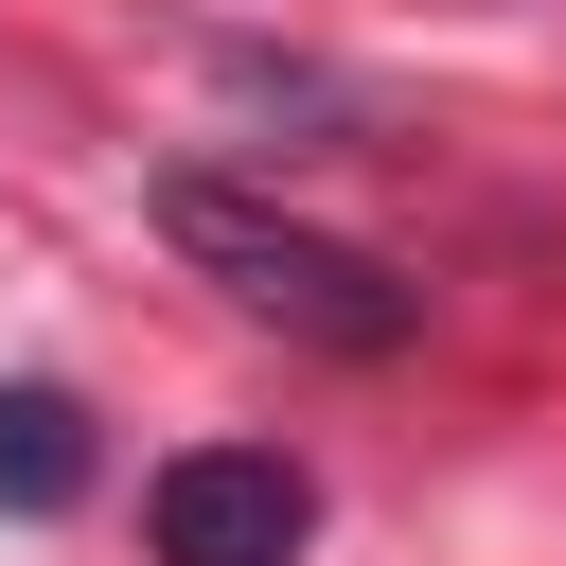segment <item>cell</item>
I'll use <instances>...</instances> for the list:
<instances>
[{
    "instance_id": "1",
    "label": "cell",
    "mask_w": 566,
    "mask_h": 566,
    "mask_svg": "<svg viewBox=\"0 0 566 566\" xmlns=\"http://www.w3.org/2000/svg\"><path fill=\"white\" fill-rule=\"evenodd\" d=\"M142 212H159V248H177L212 301H248V318H283V336H318V354H407V336H424V283H407V265H371L354 230H301V212L248 195V177H195V159H177Z\"/></svg>"
},
{
    "instance_id": "2",
    "label": "cell",
    "mask_w": 566,
    "mask_h": 566,
    "mask_svg": "<svg viewBox=\"0 0 566 566\" xmlns=\"http://www.w3.org/2000/svg\"><path fill=\"white\" fill-rule=\"evenodd\" d=\"M142 548L159 566H301L318 548V478L283 442H177L142 478Z\"/></svg>"
},
{
    "instance_id": "3",
    "label": "cell",
    "mask_w": 566,
    "mask_h": 566,
    "mask_svg": "<svg viewBox=\"0 0 566 566\" xmlns=\"http://www.w3.org/2000/svg\"><path fill=\"white\" fill-rule=\"evenodd\" d=\"M88 495V407L71 389H0V513H71Z\"/></svg>"
}]
</instances>
